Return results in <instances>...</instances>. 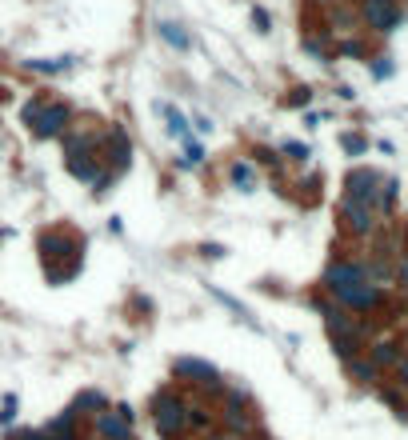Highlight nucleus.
<instances>
[{
  "mask_svg": "<svg viewBox=\"0 0 408 440\" xmlns=\"http://www.w3.org/2000/svg\"><path fill=\"white\" fill-rule=\"evenodd\" d=\"M152 408H156L152 416H156V432H161V436H176V432L188 424V404L180 401V396H173V392H161Z\"/></svg>",
  "mask_w": 408,
  "mask_h": 440,
  "instance_id": "nucleus-1",
  "label": "nucleus"
},
{
  "mask_svg": "<svg viewBox=\"0 0 408 440\" xmlns=\"http://www.w3.org/2000/svg\"><path fill=\"white\" fill-rule=\"evenodd\" d=\"M360 16L372 32H396L400 28V8L396 0H360Z\"/></svg>",
  "mask_w": 408,
  "mask_h": 440,
  "instance_id": "nucleus-2",
  "label": "nucleus"
},
{
  "mask_svg": "<svg viewBox=\"0 0 408 440\" xmlns=\"http://www.w3.org/2000/svg\"><path fill=\"white\" fill-rule=\"evenodd\" d=\"M381 184L384 181L372 169H352V172H348V181H345V188H348V196H352V200L376 208V200H381Z\"/></svg>",
  "mask_w": 408,
  "mask_h": 440,
  "instance_id": "nucleus-3",
  "label": "nucleus"
},
{
  "mask_svg": "<svg viewBox=\"0 0 408 440\" xmlns=\"http://www.w3.org/2000/svg\"><path fill=\"white\" fill-rule=\"evenodd\" d=\"M340 216H345L348 233H357V236H369L372 228H376V212H372V204H360V200H352V196L340 200Z\"/></svg>",
  "mask_w": 408,
  "mask_h": 440,
  "instance_id": "nucleus-4",
  "label": "nucleus"
},
{
  "mask_svg": "<svg viewBox=\"0 0 408 440\" xmlns=\"http://www.w3.org/2000/svg\"><path fill=\"white\" fill-rule=\"evenodd\" d=\"M364 281V269L360 264H348V260H336V264H328L324 269V288L333 296H340L345 288H352V284Z\"/></svg>",
  "mask_w": 408,
  "mask_h": 440,
  "instance_id": "nucleus-5",
  "label": "nucleus"
},
{
  "mask_svg": "<svg viewBox=\"0 0 408 440\" xmlns=\"http://www.w3.org/2000/svg\"><path fill=\"white\" fill-rule=\"evenodd\" d=\"M176 377H192L200 389H209V392L221 389V372L212 365H204V360H192V356H180L176 360Z\"/></svg>",
  "mask_w": 408,
  "mask_h": 440,
  "instance_id": "nucleus-6",
  "label": "nucleus"
},
{
  "mask_svg": "<svg viewBox=\"0 0 408 440\" xmlns=\"http://www.w3.org/2000/svg\"><path fill=\"white\" fill-rule=\"evenodd\" d=\"M345 308H357V312H369V308H376V300H381V284H369V281H360L352 284V288H345V293L336 296Z\"/></svg>",
  "mask_w": 408,
  "mask_h": 440,
  "instance_id": "nucleus-7",
  "label": "nucleus"
},
{
  "mask_svg": "<svg viewBox=\"0 0 408 440\" xmlns=\"http://www.w3.org/2000/svg\"><path fill=\"white\" fill-rule=\"evenodd\" d=\"M68 104H49V109L40 112L37 121V136L40 140H52V136H64V128H68Z\"/></svg>",
  "mask_w": 408,
  "mask_h": 440,
  "instance_id": "nucleus-8",
  "label": "nucleus"
},
{
  "mask_svg": "<svg viewBox=\"0 0 408 440\" xmlns=\"http://www.w3.org/2000/svg\"><path fill=\"white\" fill-rule=\"evenodd\" d=\"M97 432L104 440H128V432H132V420L120 412H100L97 416Z\"/></svg>",
  "mask_w": 408,
  "mask_h": 440,
  "instance_id": "nucleus-9",
  "label": "nucleus"
},
{
  "mask_svg": "<svg viewBox=\"0 0 408 440\" xmlns=\"http://www.w3.org/2000/svg\"><path fill=\"white\" fill-rule=\"evenodd\" d=\"M109 160H112V172L128 169V160H132V145H128V136H124L120 128L109 133Z\"/></svg>",
  "mask_w": 408,
  "mask_h": 440,
  "instance_id": "nucleus-10",
  "label": "nucleus"
},
{
  "mask_svg": "<svg viewBox=\"0 0 408 440\" xmlns=\"http://www.w3.org/2000/svg\"><path fill=\"white\" fill-rule=\"evenodd\" d=\"M44 440H76V408H64V416H52L44 428Z\"/></svg>",
  "mask_w": 408,
  "mask_h": 440,
  "instance_id": "nucleus-11",
  "label": "nucleus"
},
{
  "mask_svg": "<svg viewBox=\"0 0 408 440\" xmlns=\"http://www.w3.org/2000/svg\"><path fill=\"white\" fill-rule=\"evenodd\" d=\"M32 73H44V76H52V73H64L68 64H73V56H49V61H25Z\"/></svg>",
  "mask_w": 408,
  "mask_h": 440,
  "instance_id": "nucleus-12",
  "label": "nucleus"
},
{
  "mask_svg": "<svg viewBox=\"0 0 408 440\" xmlns=\"http://www.w3.org/2000/svg\"><path fill=\"white\" fill-rule=\"evenodd\" d=\"M228 428H233V432H248V428H252V420H248L245 408H240V392H236L233 404H228Z\"/></svg>",
  "mask_w": 408,
  "mask_h": 440,
  "instance_id": "nucleus-13",
  "label": "nucleus"
},
{
  "mask_svg": "<svg viewBox=\"0 0 408 440\" xmlns=\"http://www.w3.org/2000/svg\"><path fill=\"white\" fill-rule=\"evenodd\" d=\"M161 37L168 40L173 49H188V44H192V40H188V32H180V25H173V20H164V25H161Z\"/></svg>",
  "mask_w": 408,
  "mask_h": 440,
  "instance_id": "nucleus-14",
  "label": "nucleus"
},
{
  "mask_svg": "<svg viewBox=\"0 0 408 440\" xmlns=\"http://www.w3.org/2000/svg\"><path fill=\"white\" fill-rule=\"evenodd\" d=\"M348 372H352V377H357V380H369V384H372V380H376V372H381V368L372 365V360H360V356H352V360H348Z\"/></svg>",
  "mask_w": 408,
  "mask_h": 440,
  "instance_id": "nucleus-15",
  "label": "nucleus"
},
{
  "mask_svg": "<svg viewBox=\"0 0 408 440\" xmlns=\"http://www.w3.org/2000/svg\"><path fill=\"white\" fill-rule=\"evenodd\" d=\"M396 360H400V353H396V344H376V348H372V365L376 368H384V365H396Z\"/></svg>",
  "mask_w": 408,
  "mask_h": 440,
  "instance_id": "nucleus-16",
  "label": "nucleus"
},
{
  "mask_svg": "<svg viewBox=\"0 0 408 440\" xmlns=\"http://www.w3.org/2000/svg\"><path fill=\"white\" fill-rule=\"evenodd\" d=\"M76 152H92V140L80 133H68L64 136V157H76Z\"/></svg>",
  "mask_w": 408,
  "mask_h": 440,
  "instance_id": "nucleus-17",
  "label": "nucleus"
},
{
  "mask_svg": "<svg viewBox=\"0 0 408 440\" xmlns=\"http://www.w3.org/2000/svg\"><path fill=\"white\" fill-rule=\"evenodd\" d=\"M233 181H236V188H240V192H252V188H256V176H252V169H248V164H233Z\"/></svg>",
  "mask_w": 408,
  "mask_h": 440,
  "instance_id": "nucleus-18",
  "label": "nucleus"
},
{
  "mask_svg": "<svg viewBox=\"0 0 408 440\" xmlns=\"http://www.w3.org/2000/svg\"><path fill=\"white\" fill-rule=\"evenodd\" d=\"M156 109H161L164 116H168V133H173V136H185L188 124H185V116H180V112H176L173 104H156Z\"/></svg>",
  "mask_w": 408,
  "mask_h": 440,
  "instance_id": "nucleus-19",
  "label": "nucleus"
},
{
  "mask_svg": "<svg viewBox=\"0 0 408 440\" xmlns=\"http://www.w3.org/2000/svg\"><path fill=\"white\" fill-rule=\"evenodd\" d=\"M76 412H80V408H104V392H97V389H88V392H80V396H76V404H73Z\"/></svg>",
  "mask_w": 408,
  "mask_h": 440,
  "instance_id": "nucleus-20",
  "label": "nucleus"
},
{
  "mask_svg": "<svg viewBox=\"0 0 408 440\" xmlns=\"http://www.w3.org/2000/svg\"><path fill=\"white\" fill-rule=\"evenodd\" d=\"M40 112H44V104H40V100H28V104H25V124H37Z\"/></svg>",
  "mask_w": 408,
  "mask_h": 440,
  "instance_id": "nucleus-21",
  "label": "nucleus"
},
{
  "mask_svg": "<svg viewBox=\"0 0 408 440\" xmlns=\"http://www.w3.org/2000/svg\"><path fill=\"white\" fill-rule=\"evenodd\" d=\"M372 76H376V80H384V76H392V61H388V56H381V61L372 64Z\"/></svg>",
  "mask_w": 408,
  "mask_h": 440,
  "instance_id": "nucleus-22",
  "label": "nucleus"
},
{
  "mask_svg": "<svg viewBox=\"0 0 408 440\" xmlns=\"http://www.w3.org/2000/svg\"><path fill=\"white\" fill-rule=\"evenodd\" d=\"M285 157H292V160H304V157H309V148H304V145H297V140H288V145H285Z\"/></svg>",
  "mask_w": 408,
  "mask_h": 440,
  "instance_id": "nucleus-23",
  "label": "nucleus"
},
{
  "mask_svg": "<svg viewBox=\"0 0 408 440\" xmlns=\"http://www.w3.org/2000/svg\"><path fill=\"white\" fill-rule=\"evenodd\" d=\"M252 25H256V32H268V13L264 8H252Z\"/></svg>",
  "mask_w": 408,
  "mask_h": 440,
  "instance_id": "nucleus-24",
  "label": "nucleus"
},
{
  "mask_svg": "<svg viewBox=\"0 0 408 440\" xmlns=\"http://www.w3.org/2000/svg\"><path fill=\"white\" fill-rule=\"evenodd\" d=\"M200 160H204V148H200L197 140H188V160L185 164H200Z\"/></svg>",
  "mask_w": 408,
  "mask_h": 440,
  "instance_id": "nucleus-25",
  "label": "nucleus"
},
{
  "mask_svg": "<svg viewBox=\"0 0 408 440\" xmlns=\"http://www.w3.org/2000/svg\"><path fill=\"white\" fill-rule=\"evenodd\" d=\"M13 412H16V401L8 396V404H4V412H0V424H13Z\"/></svg>",
  "mask_w": 408,
  "mask_h": 440,
  "instance_id": "nucleus-26",
  "label": "nucleus"
},
{
  "mask_svg": "<svg viewBox=\"0 0 408 440\" xmlns=\"http://www.w3.org/2000/svg\"><path fill=\"white\" fill-rule=\"evenodd\" d=\"M396 281L408 288V257H400V264H396Z\"/></svg>",
  "mask_w": 408,
  "mask_h": 440,
  "instance_id": "nucleus-27",
  "label": "nucleus"
},
{
  "mask_svg": "<svg viewBox=\"0 0 408 440\" xmlns=\"http://www.w3.org/2000/svg\"><path fill=\"white\" fill-rule=\"evenodd\" d=\"M345 148L348 152H364V140L360 136H345Z\"/></svg>",
  "mask_w": 408,
  "mask_h": 440,
  "instance_id": "nucleus-28",
  "label": "nucleus"
},
{
  "mask_svg": "<svg viewBox=\"0 0 408 440\" xmlns=\"http://www.w3.org/2000/svg\"><path fill=\"white\" fill-rule=\"evenodd\" d=\"M396 377H400V380H404V384H408V356H400V360H396Z\"/></svg>",
  "mask_w": 408,
  "mask_h": 440,
  "instance_id": "nucleus-29",
  "label": "nucleus"
},
{
  "mask_svg": "<svg viewBox=\"0 0 408 440\" xmlns=\"http://www.w3.org/2000/svg\"><path fill=\"white\" fill-rule=\"evenodd\" d=\"M340 52H345V56H360V52H364V49H360L357 40H348V44H345V49H340Z\"/></svg>",
  "mask_w": 408,
  "mask_h": 440,
  "instance_id": "nucleus-30",
  "label": "nucleus"
},
{
  "mask_svg": "<svg viewBox=\"0 0 408 440\" xmlns=\"http://www.w3.org/2000/svg\"><path fill=\"white\" fill-rule=\"evenodd\" d=\"M216 440H240V436H216Z\"/></svg>",
  "mask_w": 408,
  "mask_h": 440,
  "instance_id": "nucleus-31",
  "label": "nucleus"
},
{
  "mask_svg": "<svg viewBox=\"0 0 408 440\" xmlns=\"http://www.w3.org/2000/svg\"><path fill=\"white\" fill-rule=\"evenodd\" d=\"M0 97H4V92H0Z\"/></svg>",
  "mask_w": 408,
  "mask_h": 440,
  "instance_id": "nucleus-32",
  "label": "nucleus"
}]
</instances>
